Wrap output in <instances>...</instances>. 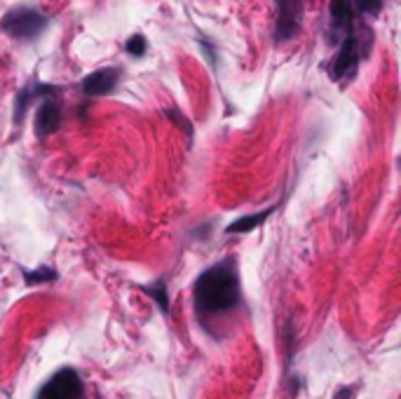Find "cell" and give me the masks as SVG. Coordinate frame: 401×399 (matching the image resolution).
I'll return each mask as SVG.
<instances>
[{
    "label": "cell",
    "instance_id": "14",
    "mask_svg": "<svg viewBox=\"0 0 401 399\" xmlns=\"http://www.w3.org/2000/svg\"><path fill=\"white\" fill-rule=\"evenodd\" d=\"M354 397V386H345L334 395V399H352Z\"/></svg>",
    "mask_w": 401,
    "mask_h": 399
},
{
    "label": "cell",
    "instance_id": "9",
    "mask_svg": "<svg viewBox=\"0 0 401 399\" xmlns=\"http://www.w3.org/2000/svg\"><path fill=\"white\" fill-rule=\"evenodd\" d=\"M141 289L153 298V301H155V305H160V310H162V312H165V315L169 312V298H167V285H165V280L153 282V287L143 285Z\"/></svg>",
    "mask_w": 401,
    "mask_h": 399
},
{
    "label": "cell",
    "instance_id": "6",
    "mask_svg": "<svg viewBox=\"0 0 401 399\" xmlns=\"http://www.w3.org/2000/svg\"><path fill=\"white\" fill-rule=\"evenodd\" d=\"M280 5V17H277V38L280 40H287V38H294L300 17H303V3L300 0H277Z\"/></svg>",
    "mask_w": 401,
    "mask_h": 399
},
{
    "label": "cell",
    "instance_id": "2",
    "mask_svg": "<svg viewBox=\"0 0 401 399\" xmlns=\"http://www.w3.org/2000/svg\"><path fill=\"white\" fill-rule=\"evenodd\" d=\"M35 399H84L82 376L73 366H61L38 388Z\"/></svg>",
    "mask_w": 401,
    "mask_h": 399
},
{
    "label": "cell",
    "instance_id": "10",
    "mask_svg": "<svg viewBox=\"0 0 401 399\" xmlns=\"http://www.w3.org/2000/svg\"><path fill=\"white\" fill-rule=\"evenodd\" d=\"M24 280H26V285H45V282H54L57 280V273L52 270L50 266H38L35 270H28L24 273Z\"/></svg>",
    "mask_w": 401,
    "mask_h": 399
},
{
    "label": "cell",
    "instance_id": "7",
    "mask_svg": "<svg viewBox=\"0 0 401 399\" xmlns=\"http://www.w3.org/2000/svg\"><path fill=\"white\" fill-rule=\"evenodd\" d=\"M59 127H61V109L50 97V99H45L35 113V134H38V139H43V136L54 134Z\"/></svg>",
    "mask_w": 401,
    "mask_h": 399
},
{
    "label": "cell",
    "instance_id": "4",
    "mask_svg": "<svg viewBox=\"0 0 401 399\" xmlns=\"http://www.w3.org/2000/svg\"><path fill=\"white\" fill-rule=\"evenodd\" d=\"M359 59H361V45L354 35H348L341 45V50H338L334 64H331V78L338 82L350 80L357 73Z\"/></svg>",
    "mask_w": 401,
    "mask_h": 399
},
{
    "label": "cell",
    "instance_id": "13",
    "mask_svg": "<svg viewBox=\"0 0 401 399\" xmlns=\"http://www.w3.org/2000/svg\"><path fill=\"white\" fill-rule=\"evenodd\" d=\"M359 3V7L364 12H371V14H375L378 12V7H380V0H357Z\"/></svg>",
    "mask_w": 401,
    "mask_h": 399
},
{
    "label": "cell",
    "instance_id": "3",
    "mask_svg": "<svg viewBox=\"0 0 401 399\" xmlns=\"http://www.w3.org/2000/svg\"><path fill=\"white\" fill-rule=\"evenodd\" d=\"M0 26L7 35L17 38V40H33L43 33L45 17L38 10H31V7H14L3 17Z\"/></svg>",
    "mask_w": 401,
    "mask_h": 399
},
{
    "label": "cell",
    "instance_id": "8",
    "mask_svg": "<svg viewBox=\"0 0 401 399\" xmlns=\"http://www.w3.org/2000/svg\"><path fill=\"white\" fill-rule=\"evenodd\" d=\"M277 209V204H273V207H265V209H260L258 214H246V217H242V219H237L235 224H230L228 228H226V233L228 235H242V233H251V230H256V228H260L265 224V219L270 217V214H273Z\"/></svg>",
    "mask_w": 401,
    "mask_h": 399
},
{
    "label": "cell",
    "instance_id": "5",
    "mask_svg": "<svg viewBox=\"0 0 401 399\" xmlns=\"http://www.w3.org/2000/svg\"><path fill=\"white\" fill-rule=\"evenodd\" d=\"M118 82H120V71L108 66V68H99V71L89 73L87 78L82 80L80 87L87 97H106L118 87Z\"/></svg>",
    "mask_w": 401,
    "mask_h": 399
},
{
    "label": "cell",
    "instance_id": "12",
    "mask_svg": "<svg viewBox=\"0 0 401 399\" xmlns=\"http://www.w3.org/2000/svg\"><path fill=\"white\" fill-rule=\"evenodd\" d=\"M167 115H169V118H172L174 122H179V125H181L183 129H186V134H192V127H190V122H188V120H183L179 111H167Z\"/></svg>",
    "mask_w": 401,
    "mask_h": 399
},
{
    "label": "cell",
    "instance_id": "1",
    "mask_svg": "<svg viewBox=\"0 0 401 399\" xmlns=\"http://www.w3.org/2000/svg\"><path fill=\"white\" fill-rule=\"evenodd\" d=\"M192 310L197 324L216 336V327L242 305V280L233 256L204 268L192 282Z\"/></svg>",
    "mask_w": 401,
    "mask_h": 399
},
{
    "label": "cell",
    "instance_id": "11",
    "mask_svg": "<svg viewBox=\"0 0 401 399\" xmlns=\"http://www.w3.org/2000/svg\"><path fill=\"white\" fill-rule=\"evenodd\" d=\"M145 48H148V43H145V38H143L141 33H134V35L127 40V45H125V50H127L132 57H143V55H145Z\"/></svg>",
    "mask_w": 401,
    "mask_h": 399
}]
</instances>
